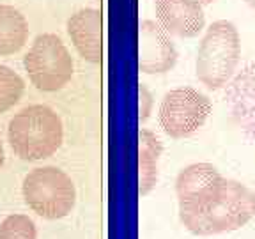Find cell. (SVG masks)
I'll list each match as a JSON object with an SVG mask.
<instances>
[{
    "mask_svg": "<svg viewBox=\"0 0 255 239\" xmlns=\"http://www.w3.org/2000/svg\"><path fill=\"white\" fill-rule=\"evenodd\" d=\"M32 85L43 92L66 87L73 76V59L66 44L55 34H39L23 59Z\"/></svg>",
    "mask_w": 255,
    "mask_h": 239,
    "instance_id": "obj_5",
    "label": "cell"
},
{
    "mask_svg": "<svg viewBox=\"0 0 255 239\" xmlns=\"http://www.w3.org/2000/svg\"><path fill=\"white\" fill-rule=\"evenodd\" d=\"M202 2V5H209V4H213V2H216V0H200Z\"/></svg>",
    "mask_w": 255,
    "mask_h": 239,
    "instance_id": "obj_20",
    "label": "cell"
},
{
    "mask_svg": "<svg viewBox=\"0 0 255 239\" xmlns=\"http://www.w3.org/2000/svg\"><path fill=\"white\" fill-rule=\"evenodd\" d=\"M25 84L21 76L7 66L0 64V114L11 110L21 100Z\"/></svg>",
    "mask_w": 255,
    "mask_h": 239,
    "instance_id": "obj_14",
    "label": "cell"
},
{
    "mask_svg": "<svg viewBox=\"0 0 255 239\" xmlns=\"http://www.w3.org/2000/svg\"><path fill=\"white\" fill-rule=\"evenodd\" d=\"M25 204L44 220L66 218L76 204V188L68 174L57 167L34 168L21 184Z\"/></svg>",
    "mask_w": 255,
    "mask_h": 239,
    "instance_id": "obj_3",
    "label": "cell"
},
{
    "mask_svg": "<svg viewBox=\"0 0 255 239\" xmlns=\"http://www.w3.org/2000/svg\"><path fill=\"white\" fill-rule=\"evenodd\" d=\"M163 152V143L151 129L142 127L138 133V193L149 195L158 183V161Z\"/></svg>",
    "mask_w": 255,
    "mask_h": 239,
    "instance_id": "obj_12",
    "label": "cell"
},
{
    "mask_svg": "<svg viewBox=\"0 0 255 239\" xmlns=\"http://www.w3.org/2000/svg\"><path fill=\"white\" fill-rule=\"evenodd\" d=\"M62 120L57 112L46 105L25 107L9 120V145L14 154L25 161L50 158L62 145Z\"/></svg>",
    "mask_w": 255,
    "mask_h": 239,
    "instance_id": "obj_1",
    "label": "cell"
},
{
    "mask_svg": "<svg viewBox=\"0 0 255 239\" xmlns=\"http://www.w3.org/2000/svg\"><path fill=\"white\" fill-rule=\"evenodd\" d=\"M252 211H254V216H255V191L252 193Z\"/></svg>",
    "mask_w": 255,
    "mask_h": 239,
    "instance_id": "obj_19",
    "label": "cell"
},
{
    "mask_svg": "<svg viewBox=\"0 0 255 239\" xmlns=\"http://www.w3.org/2000/svg\"><path fill=\"white\" fill-rule=\"evenodd\" d=\"M227 87V105L238 126L255 140V62L248 64Z\"/></svg>",
    "mask_w": 255,
    "mask_h": 239,
    "instance_id": "obj_11",
    "label": "cell"
},
{
    "mask_svg": "<svg viewBox=\"0 0 255 239\" xmlns=\"http://www.w3.org/2000/svg\"><path fill=\"white\" fill-rule=\"evenodd\" d=\"M0 239H37L36 225L25 215H11L0 223Z\"/></svg>",
    "mask_w": 255,
    "mask_h": 239,
    "instance_id": "obj_15",
    "label": "cell"
},
{
    "mask_svg": "<svg viewBox=\"0 0 255 239\" xmlns=\"http://www.w3.org/2000/svg\"><path fill=\"white\" fill-rule=\"evenodd\" d=\"M241 57V37L232 21L218 20L209 25L197 50L195 73L211 91L225 87L232 80Z\"/></svg>",
    "mask_w": 255,
    "mask_h": 239,
    "instance_id": "obj_2",
    "label": "cell"
},
{
    "mask_svg": "<svg viewBox=\"0 0 255 239\" xmlns=\"http://www.w3.org/2000/svg\"><path fill=\"white\" fill-rule=\"evenodd\" d=\"M4 161H5V152H4V145H2V142H0V168H2Z\"/></svg>",
    "mask_w": 255,
    "mask_h": 239,
    "instance_id": "obj_17",
    "label": "cell"
},
{
    "mask_svg": "<svg viewBox=\"0 0 255 239\" xmlns=\"http://www.w3.org/2000/svg\"><path fill=\"white\" fill-rule=\"evenodd\" d=\"M170 34L158 21L143 20L138 28V69L145 75H163L177 62Z\"/></svg>",
    "mask_w": 255,
    "mask_h": 239,
    "instance_id": "obj_8",
    "label": "cell"
},
{
    "mask_svg": "<svg viewBox=\"0 0 255 239\" xmlns=\"http://www.w3.org/2000/svg\"><path fill=\"white\" fill-rule=\"evenodd\" d=\"M68 34L84 60L100 64L103 59V16L100 9L84 7L68 20Z\"/></svg>",
    "mask_w": 255,
    "mask_h": 239,
    "instance_id": "obj_10",
    "label": "cell"
},
{
    "mask_svg": "<svg viewBox=\"0 0 255 239\" xmlns=\"http://www.w3.org/2000/svg\"><path fill=\"white\" fill-rule=\"evenodd\" d=\"M252 218V191L238 181L225 179L211 207L202 216L188 222L184 227L195 236H216L239 231Z\"/></svg>",
    "mask_w": 255,
    "mask_h": 239,
    "instance_id": "obj_4",
    "label": "cell"
},
{
    "mask_svg": "<svg viewBox=\"0 0 255 239\" xmlns=\"http://www.w3.org/2000/svg\"><path fill=\"white\" fill-rule=\"evenodd\" d=\"M138 94H140V122H145V120L151 117L154 100H152L151 91H149L145 84L138 85Z\"/></svg>",
    "mask_w": 255,
    "mask_h": 239,
    "instance_id": "obj_16",
    "label": "cell"
},
{
    "mask_svg": "<svg viewBox=\"0 0 255 239\" xmlns=\"http://www.w3.org/2000/svg\"><path fill=\"white\" fill-rule=\"evenodd\" d=\"M28 39L25 16L12 5L0 4V57L18 53Z\"/></svg>",
    "mask_w": 255,
    "mask_h": 239,
    "instance_id": "obj_13",
    "label": "cell"
},
{
    "mask_svg": "<svg viewBox=\"0 0 255 239\" xmlns=\"http://www.w3.org/2000/svg\"><path fill=\"white\" fill-rule=\"evenodd\" d=\"M225 177L211 163H191L177 174L175 195L179 202V220L186 225L211 207L220 195Z\"/></svg>",
    "mask_w": 255,
    "mask_h": 239,
    "instance_id": "obj_6",
    "label": "cell"
},
{
    "mask_svg": "<svg viewBox=\"0 0 255 239\" xmlns=\"http://www.w3.org/2000/svg\"><path fill=\"white\" fill-rule=\"evenodd\" d=\"M245 4H247L248 7H252L255 11V0H245Z\"/></svg>",
    "mask_w": 255,
    "mask_h": 239,
    "instance_id": "obj_18",
    "label": "cell"
},
{
    "mask_svg": "<svg viewBox=\"0 0 255 239\" xmlns=\"http://www.w3.org/2000/svg\"><path fill=\"white\" fill-rule=\"evenodd\" d=\"M211 108V100L197 89H172L159 105V126L172 138H186L204 126Z\"/></svg>",
    "mask_w": 255,
    "mask_h": 239,
    "instance_id": "obj_7",
    "label": "cell"
},
{
    "mask_svg": "<svg viewBox=\"0 0 255 239\" xmlns=\"http://www.w3.org/2000/svg\"><path fill=\"white\" fill-rule=\"evenodd\" d=\"M156 20L170 36L197 37L206 27L200 0H154Z\"/></svg>",
    "mask_w": 255,
    "mask_h": 239,
    "instance_id": "obj_9",
    "label": "cell"
}]
</instances>
